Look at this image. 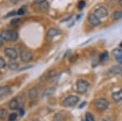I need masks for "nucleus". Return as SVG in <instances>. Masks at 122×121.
Here are the masks:
<instances>
[{
	"label": "nucleus",
	"mask_w": 122,
	"mask_h": 121,
	"mask_svg": "<svg viewBox=\"0 0 122 121\" xmlns=\"http://www.w3.org/2000/svg\"><path fill=\"white\" fill-rule=\"evenodd\" d=\"M1 36L3 38V40L7 41V42H15L18 39V34L15 31L10 30V29L3 31Z\"/></svg>",
	"instance_id": "f257e3e1"
},
{
	"label": "nucleus",
	"mask_w": 122,
	"mask_h": 121,
	"mask_svg": "<svg viewBox=\"0 0 122 121\" xmlns=\"http://www.w3.org/2000/svg\"><path fill=\"white\" fill-rule=\"evenodd\" d=\"M79 102V97L77 96H74V95H71V96L67 97L63 102V105L66 107H72L75 106Z\"/></svg>",
	"instance_id": "f03ea898"
},
{
	"label": "nucleus",
	"mask_w": 122,
	"mask_h": 121,
	"mask_svg": "<svg viewBox=\"0 0 122 121\" xmlns=\"http://www.w3.org/2000/svg\"><path fill=\"white\" fill-rule=\"evenodd\" d=\"M94 106L99 111H105L108 108L109 106V102L107 99L105 98H99L95 101L94 102Z\"/></svg>",
	"instance_id": "7ed1b4c3"
},
{
	"label": "nucleus",
	"mask_w": 122,
	"mask_h": 121,
	"mask_svg": "<svg viewBox=\"0 0 122 121\" xmlns=\"http://www.w3.org/2000/svg\"><path fill=\"white\" fill-rule=\"evenodd\" d=\"M89 87V84L86 81L84 80H79L76 82V91L80 93H83L86 92Z\"/></svg>",
	"instance_id": "20e7f679"
},
{
	"label": "nucleus",
	"mask_w": 122,
	"mask_h": 121,
	"mask_svg": "<svg viewBox=\"0 0 122 121\" xmlns=\"http://www.w3.org/2000/svg\"><path fill=\"white\" fill-rule=\"evenodd\" d=\"M94 14L100 19V18H104V17L107 16L108 12H107V10L106 7H99L98 8H96L95 10H94Z\"/></svg>",
	"instance_id": "39448f33"
},
{
	"label": "nucleus",
	"mask_w": 122,
	"mask_h": 121,
	"mask_svg": "<svg viewBox=\"0 0 122 121\" xmlns=\"http://www.w3.org/2000/svg\"><path fill=\"white\" fill-rule=\"evenodd\" d=\"M5 54L7 57H8L10 59H12L14 60L17 57H18V54H17L16 50H15L14 48H11V47H7L4 50Z\"/></svg>",
	"instance_id": "423d86ee"
},
{
	"label": "nucleus",
	"mask_w": 122,
	"mask_h": 121,
	"mask_svg": "<svg viewBox=\"0 0 122 121\" xmlns=\"http://www.w3.org/2000/svg\"><path fill=\"white\" fill-rule=\"evenodd\" d=\"M88 20H89L90 24L93 26L96 27V26H99V25L101 24V21H100V19L99 17H97L94 13H91V14L89 15L88 16Z\"/></svg>",
	"instance_id": "0eeeda50"
},
{
	"label": "nucleus",
	"mask_w": 122,
	"mask_h": 121,
	"mask_svg": "<svg viewBox=\"0 0 122 121\" xmlns=\"http://www.w3.org/2000/svg\"><path fill=\"white\" fill-rule=\"evenodd\" d=\"M20 58L21 60H22L23 62H25V63H27V62H29L32 60L33 58V54L31 52L29 51H27V50H23V51H21L20 53Z\"/></svg>",
	"instance_id": "6e6552de"
},
{
	"label": "nucleus",
	"mask_w": 122,
	"mask_h": 121,
	"mask_svg": "<svg viewBox=\"0 0 122 121\" xmlns=\"http://www.w3.org/2000/svg\"><path fill=\"white\" fill-rule=\"evenodd\" d=\"M61 34V31L60 29H51L48 30V32H47V37H48L49 38H55V37L58 36L59 34Z\"/></svg>",
	"instance_id": "1a4fd4ad"
},
{
	"label": "nucleus",
	"mask_w": 122,
	"mask_h": 121,
	"mask_svg": "<svg viewBox=\"0 0 122 121\" xmlns=\"http://www.w3.org/2000/svg\"><path fill=\"white\" fill-rule=\"evenodd\" d=\"M112 99L115 102H120L122 100V89L112 93Z\"/></svg>",
	"instance_id": "9d476101"
},
{
	"label": "nucleus",
	"mask_w": 122,
	"mask_h": 121,
	"mask_svg": "<svg viewBox=\"0 0 122 121\" xmlns=\"http://www.w3.org/2000/svg\"><path fill=\"white\" fill-rule=\"evenodd\" d=\"M9 92H10V87L8 85H4V86L0 87V97L5 96Z\"/></svg>",
	"instance_id": "9b49d317"
},
{
	"label": "nucleus",
	"mask_w": 122,
	"mask_h": 121,
	"mask_svg": "<svg viewBox=\"0 0 122 121\" xmlns=\"http://www.w3.org/2000/svg\"><path fill=\"white\" fill-rule=\"evenodd\" d=\"M110 73H113V74H120L122 73V67L119 65H116L113 66L110 68Z\"/></svg>",
	"instance_id": "f8f14e48"
},
{
	"label": "nucleus",
	"mask_w": 122,
	"mask_h": 121,
	"mask_svg": "<svg viewBox=\"0 0 122 121\" xmlns=\"http://www.w3.org/2000/svg\"><path fill=\"white\" fill-rule=\"evenodd\" d=\"M18 106H19V102H18V101H17V99H15V98L12 99L9 103V107L11 110H15V109L18 108Z\"/></svg>",
	"instance_id": "ddd939ff"
},
{
	"label": "nucleus",
	"mask_w": 122,
	"mask_h": 121,
	"mask_svg": "<svg viewBox=\"0 0 122 121\" xmlns=\"http://www.w3.org/2000/svg\"><path fill=\"white\" fill-rule=\"evenodd\" d=\"M112 17L113 19L115 20H117V19H120L122 18V11L121 10H118V11H116L115 12L112 13Z\"/></svg>",
	"instance_id": "4468645a"
},
{
	"label": "nucleus",
	"mask_w": 122,
	"mask_h": 121,
	"mask_svg": "<svg viewBox=\"0 0 122 121\" xmlns=\"http://www.w3.org/2000/svg\"><path fill=\"white\" fill-rule=\"evenodd\" d=\"M8 67L11 70H16L18 69L19 68V63H17V62H15V61H11L10 62V63H8Z\"/></svg>",
	"instance_id": "2eb2a0df"
},
{
	"label": "nucleus",
	"mask_w": 122,
	"mask_h": 121,
	"mask_svg": "<svg viewBox=\"0 0 122 121\" xmlns=\"http://www.w3.org/2000/svg\"><path fill=\"white\" fill-rule=\"evenodd\" d=\"M29 97L31 98H35V97H38V90H37L36 88H32V89L29 90Z\"/></svg>",
	"instance_id": "dca6fc26"
},
{
	"label": "nucleus",
	"mask_w": 122,
	"mask_h": 121,
	"mask_svg": "<svg viewBox=\"0 0 122 121\" xmlns=\"http://www.w3.org/2000/svg\"><path fill=\"white\" fill-rule=\"evenodd\" d=\"M108 58V53L107 51H104L103 53H102L100 54V57H99V59L101 62H105Z\"/></svg>",
	"instance_id": "f3484780"
},
{
	"label": "nucleus",
	"mask_w": 122,
	"mask_h": 121,
	"mask_svg": "<svg viewBox=\"0 0 122 121\" xmlns=\"http://www.w3.org/2000/svg\"><path fill=\"white\" fill-rule=\"evenodd\" d=\"M7 116V111L5 110V109H0V119L1 120H3L5 119Z\"/></svg>",
	"instance_id": "a211bd4d"
},
{
	"label": "nucleus",
	"mask_w": 122,
	"mask_h": 121,
	"mask_svg": "<svg viewBox=\"0 0 122 121\" xmlns=\"http://www.w3.org/2000/svg\"><path fill=\"white\" fill-rule=\"evenodd\" d=\"M112 54L115 57L121 55V54H122V50H121V49H115V50H112Z\"/></svg>",
	"instance_id": "6ab92c4d"
},
{
	"label": "nucleus",
	"mask_w": 122,
	"mask_h": 121,
	"mask_svg": "<svg viewBox=\"0 0 122 121\" xmlns=\"http://www.w3.org/2000/svg\"><path fill=\"white\" fill-rule=\"evenodd\" d=\"M85 6H86V2H85L84 0H81L77 4V7L79 10H82L85 7Z\"/></svg>",
	"instance_id": "aec40b11"
},
{
	"label": "nucleus",
	"mask_w": 122,
	"mask_h": 121,
	"mask_svg": "<svg viewBox=\"0 0 122 121\" xmlns=\"http://www.w3.org/2000/svg\"><path fill=\"white\" fill-rule=\"evenodd\" d=\"M86 121H94V116L90 113H86Z\"/></svg>",
	"instance_id": "412c9836"
},
{
	"label": "nucleus",
	"mask_w": 122,
	"mask_h": 121,
	"mask_svg": "<svg viewBox=\"0 0 122 121\" xmlns=\"http://www.w3.org/2000/svg\"><path fill=\"white\" fill-rule=\"evenodd\" d=\"M17 118V115L15 113H12V114H10L9 116V121H15Z\"/></svg>",
	"instance_id": "4be33fe9"
},
{
	"label": "nucleus",
	"mask_w": 122,
	"mask_h": 121,
	"mask_svg": "<svg viewBox=\"0 0 122 121\" xmlns=\"http://www.w3.org/2000/svg\"><path fill=\"white\" fill-rule=\"evenodd\" d=\"M49 7V3H43L42 4H41V9L43 10V11H47V9H48Z\"/></svg>",
	"instance_id": "5701e85b"
},
{
	"label": "nucleus",
	"mask_w": 122,
	"mask_h": 121,
	"mask_svg": "<svg viewBox=\"0 0 122 121\" xmlns=\"http://www.w3.org/2000/svg\"><path fill=\"white\" fill-rule=\"evenodd\" d=\"M6 66V62L5 60L3 59L2 57H0V69H2V68H5Z\"/></svg>",
	"instance_id": "b1692460"
},
{
	"label": "nucleus",
	"mask_w": 122,
	"mask_h": 121,
	"mask_svg": "<svg viewBox=\"0 0 122 121\" xmlns=\"http://www.w3.org/2000/svg\"><path fill=\"white\" fill-rule=\"evenodd\" d=\"M19 22H20V19H12L11 20V24L12 25H14V26H16L17 24H19Z\"/></svg>",
	"instance_id": "393cba45"
},
{
	"label": "nucleus",
	"mask_w": 122,
	"mask_h": 121,
	"mask_svg": "<svg viewBox=\"0 0 122 121\" xmlns=\"http://www.w3.org/2000/svg\"><path fill=\"white\" fill-rule=\"evenodd\" d=\"M25 8H20V9H19L18 11H17V15H22L25 14Z\"/></svg>",
	"instance_id": "a878e982"
},
{
	"label": "nucleus",
	"mask_w": 122,
	"mask_h": 121,
	"mask_svg": "<svg viewBox=\"0 0 122 121\" xmlns=\"http://www.w3.org/2000/svg\"><path fill=\"white\" fill-rule=\"evenodd\" d=\"M115 58H116V59H117V61L118 62V63L122 64V54H121V55H118Z\"/></svg>",
	"instance_id": "bb28decb"
},
{
	"label": "nucleus",
	"mask_w": 122,
	"mask_h": 121,
	"mask_svg": "<svg viewBox=\"0 0 122 121\" xmlns=\"http://www.w3.org/2000/svg\"><path fill=\"white\" fill-rule=\"evenodd\" d=\"M46 2V0H35L34 1V3H37V4H42L43 3H45Z\"/></svg>",
	"instance_id": "cd10ccee"
},
{
	"label": "nucleus",
	"mask_w": 122,
	"mask_h": 121,
	"mask_svg": "<svg viewBox=\"0 0 122 121\" xmlns=\"http://www.w3.org/2000/svg\"><path fill=\"white\" fill-rule=\"evenodd\" d=\"M3 38H2L1 34H0V47H1L2 45H3Z\"/></svg>",
	"instance_id": "c85d7f7f"
},
{
	"label": "nucleus",
	"mask_w": 122,
	"mask_h": 121,
	"mask_svg": "<svg viewBox=\"0 0 122 121\" xmlns=\"http://www.w3.org/2000/svg\"><path fill=\"white\" fill-rule=\"evenodd\" d=\"M24 112H25V111H24L23 109H20V116H23V115H24Z\"/></svg>",
	"instance_id": "c756f323"
},
{
	"label": "nucleus",
	"mask_w": 122,
	"mask_h": 121,
	"mask_svg": "<svg viewBox=\"0 0 122 121\" xmlns=\"http://www.w3.org/2000/svg\"><path fill=\"white\" fill-rule=\"evenodd\" d=\"M85 105H86V102H83V104H81V105H80V106H79V108H82V107H83Z\"/></svg>",
	"instance_id": "7c9ffc66"
},
{
	"label": "nucleus",
	"mask_w": 122,
	"mask_h": 121,
	"mask_svg": "<svg viewBox=\"0 0 122 121\" xmlns=\"http://www.w3.org/2000/svg\"><path fill=\"white\" fill-rule=\"evenodd\" d=\"M119 4L122 5V0H119Z\"/></svg>",
	"instance_id": "2f4dec72"
},
{
	"label": "nucleus",
	"mask_w": 122,
	"mask_h": 121,
	"mask_svg": "<svg viewBox=\"0 0 122 121\" xmlns=\"http://www.w3.org/2000/svg\"><path fill=\"white\" fill-rule=\"evenodd\" d=\"M120 46H121V47H122V42H121V44H120Z\"/></svg>",
	"instance_id": "473e14b6"
}]
</instances>
